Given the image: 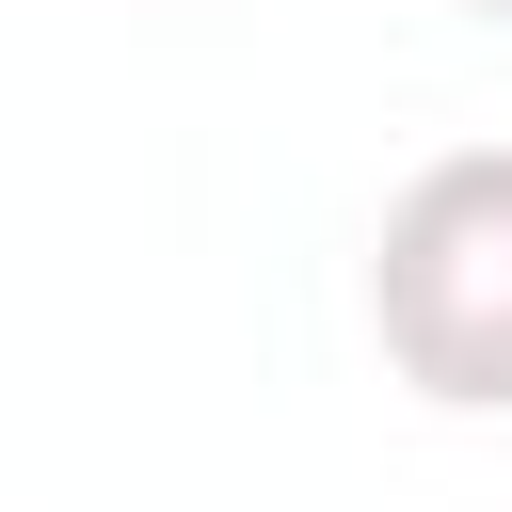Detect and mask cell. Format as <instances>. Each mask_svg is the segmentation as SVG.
<instances>
[{
	"instance_id": "1",
	"label": "cell",
	"mask_w": 512,
	"mask_h": 512,
	"mask_svg": "<svg viewBox=\"0 0 512 512\" xmlns=\"http://www.w3.org/2000/svg\"><path fill=\"white\" fill-rule=\"evenodd\" d=\"M368 336L432 416H512V144H448L384 192Z\"/></svg>"
},
{
	"instance_id": "2",
	"label": "cell",
	"mask_w": 512,
	"mask_h": 512,
	"mask_svg": "<svg viewBox=\"0 0 512 512\" xmlns=\"http://www.w3.org/2000/svg\"><path fill=\"white\" fill-rule=\"evenodd\" d=\"M464 16H512V0H464Z\"/></svg>"
}]
</instances>
